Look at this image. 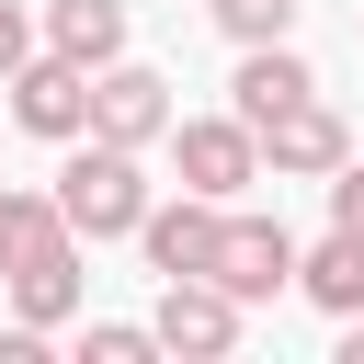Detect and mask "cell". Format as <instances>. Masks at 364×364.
Masks as SVG:
<instances>
[{
  "instance_id": "obj_1",
  "label": "cell",
  "mask_w": 364,
  "mask_h": 364,
  "mask_svg": "<svg viewBox=\"0 0 364 364\" xmlns=\"http://www.w3.org/2000/svg\"><path fill=\"white\" fill-rule=\"evenodd\" d=\"M57 216H68L80 239H136V216H148V171H136V148L68 136V171H57Z\"/></svg>"
},
{
  "instance_id": "obj_2",
  "label": "cell",
  "mask_w": 364,
  "mask_h": 364,
  "mask_svg": "<svg viewBox=\"0 0 364 364\" xmlns=\"http://www.w3.org/2000/svg\"><path fill=\"white\" fill-rule=\"evenodd\" d=\"M80 136H102V148H136V159H148V148L171 136V80H159V68H136V57H102V68H91V125H80Z\"/></svg>"
},
{
  "instance_id": "obj_3",
  "label": "cell",
  "mask_w": 364,
  "mask_h": 364,
  "mask_svg": "<svg viewBox=\"0 0 364 364\" xmlns=\"http://www.w3.org/2000/svg\"><path fill=\"white\" fill-rule=\"evenodd\" d=\"M0 91H11V125H23V136H57V148H68V136L91 125V68H80V57H57V46H34Z\"/></svg>"
},
{
  "instance_id": "obj_4",
  "label": "cell",
  "mask_w": 364,
  "mask_h": 364,
  "mask_svg": "<svg viewBox=\"0 0 364 364\" xmlns=\"http://www.w3.org/2000/svg\"><path fill=\"white\" fill-rule=\"evenodd\" d=\"M250 136H262V171H273V182H330V171L353 159V125H341L318 91H307V102H284V114H262Z\"/></svg>"
},
{
  "instance_id": "obj_5",
  "label": "cell",
  "mask_w": 364,
  "mask_h": 364,
  "mask_svg": "<svg viewBox=\"0 0 364 364\" xmlns=\"http://www.w3.org/2000/svg\"><path fill=\"white\" fill-rule=\"evenodd\" d=\"M171 159H182V193H216V205L262 182V136L239 114H193V125L171 114Z\"/></svg>"
},
{
  "instance_id": "obj_6",
  "label": "cell",
  "mask_w": 364,
  "mask_h": 364,
  "mask_svg": "<svg viewBox=\"0 0 364 364\" xmlns=\"http://www.w3.org/2000/svg\"><path fill=\"white\" fill-rule=\"evenodd\" d=\"M205 284H228L239 307L284 296V284H296V239H284V216H228V228H216V262H205Z\"/></svg>"
},
{
  "instance_id": "obj_7",
  "label": "cell",
  "mask_w": 364,
  "mask_h": 364,
  "mask_svg": "<svg viewBox=\"0 0 364 364\" xmlns=\"http://www.w3.org/2000/svg\"><path fill=\"white\" fill-rule=\"evenodd\" d=\"M216 228H228V205H216V193H182V205H148V216H136V250H148V273L171 284V273H205V262H216Z\"/></svg>"
},
{
  "instance_id": "obj_8",
  "label": "cell",
  "mask_w": 364,
  "mask_h": 364,
  "mask_svg": "<svg viewBox=\"0 0 364 364\" xmlns=\"http://www.w3.org/2000/svg\"><path fill=\"white\" fill-rule=\"evenodd\" d=\"M148 330H159V353H228V341H239V296L205 284V273H171Z\"/></svg>"
},
{
  "instance_id": "obj_9",
  "label": "cell",
  "mask_w": 364,
  "mask_h": 364,
  "mask_svg": "<svg viewBox=\"0 0 364 364\" xmlns=\"http://www.w3.org/2000/svg\"><path fill=\"white\" fill-rule=\"evenodd\" d=\"M68 250H80V228L57 216V193H0V284L11 273H46Z\"/></svg>"
},
{
  "instance_id": "obj_10",
  "label": "cell",
  "mask_w": 364,
  "mask_h": 364,
  "mask_svg": "<svg viewBox=\"0 0 364 364\" xmlns=\"http://www.w3.org/2000/svg\"><path fill=\"white\" fill-rule=\"evenodd\" d=\"M228 91H239V125H262V114L307 102V91H318V68H307L296 46H239V80H228Z\"/></svg>"
},
{
  "instance_id": "obj_11",
  "label": "cell",
  "mask_w": 364,
  "mask_h": 364,
  "mask_svg": "<svg viewBox=\"0 0 364 364\" xmlns=\"http://www.w3.org/2000/svg\"><path fill=\"white\" fill-rule=\"evenodd\" d=\"M34 34L57 57H80V68H102V57H125V0H46Z\"/></svg>"
},
{
  "instance_id": "obj_12",
  "label": "cell",
  "mask_w": 364,
  "mask_h": 364,
  "mask_svg": "<svg viewBox=\"0 0 364 364\" xmlns=\"http://www.w3.org/2000/svg\"><path fill=\"white\" fill-rule=\"evenodd\" d=\"M296 296H307V307H330V318H353V307H364V239H341V228H330L318 250H296Z\"/></svg>"
},
{
  "instance_id": "obj_13",
  "label": "cell",
  "mask_w": 364,
  "mask_h": 364,
  "mask_svg": "<svg viewBox=\"0 0 364 364\" xmlns=\"http://www.w3.org/2000/svg\"><path fill=\"white\" fill-rule=\"evenodd\" d=\"M11 318L68 330V318H80V250H68V262H46V273H11Z\"/></svg>"
},
{
  "instance_id": "obj_14",
  "label": "cell",
  "mask_w": 364,
  "mask_h": 364,
  "mask_svg": "<svg viewBox=\"0 0 364 364\" xmlns=\"http://www.w3.org/2000/svg\"><path fill=\"white\" fill-rule=\"evenodd\" d=\"M205 11H216V34H228V46H284L307 0H205Z\"/></svg>"
},
{
  "instance_id": "obj_15",
  "label": "cell",
  "mask_w": 364,
  "mask_h": 364,
  "mask_svg": "<svg viewBox=\"0 0 364 364\" xmlns=\"http://www.w3.org/2000/svg\"><path fill=\"white\" fill-rule=\"evenodd\" d=\"M148 353H159L148 318H91V330H80V364H148Z\"/></svg>"
},
{
  "instance_id": "obj_16",
  "label": "cell",
  "mask_w": 364,
  "mask_h": 364,
  "mask_svg": "<svg viewBox=\"0 0 364 364\" xmlns=\"http://www.w3.org/2000/svg\"><path fill=\"white\" fill-rule=\"evenodd\" d=\"M330 228H341V239H364V159H341V171H330Z\"/></svg>"
},
{
  "instance_id": "obj_17",
  "label": "cell",
  "mask_w": 364,
  "mask_h": 364,
  "mask_svg": "<svg viewBox=\"0 0 364 364\" xmlns=\"http://www.w3.org/2000/svg\"><path fill=\"white\" fill-rule=\"evenodd\" d=\"M34 46H46V34H34V11H23V0H0V80H11Z\"/></svg>"
},
{
  "instance_id": "obj_18",
  "label": "cell",
  "mask_w": 364,
  "mask_h": 364,
  "mask_svg": "<svg viewBox=\"0 0 364 364\" xmlns=\"http://www.w3.org/2000/svg\"><path fill=\"white\" fill-rule=\"evenodd\" d=\"M46 341H57V330H34V318H11V330H0V364H46Z\"/></svg>"
},
{
  "instance_id": "obj_19",
  "label": "cell",
  "mask_w": 364,
  "mask_h": 364,
  "mask_svg": "<svg viewBox=\"0 0 364 364\" xmlns=\"http://www.w3.org/2000/svg\"><path fill=\"white\" fill-rule=\"evenodd\" d=\"M341 364H364V307H353V318H341Z\"/></svg>"
}]
</instances>
